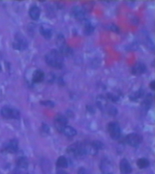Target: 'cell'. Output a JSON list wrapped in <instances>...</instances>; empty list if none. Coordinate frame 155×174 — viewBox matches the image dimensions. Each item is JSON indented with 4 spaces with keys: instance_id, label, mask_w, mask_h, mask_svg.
<instances>
[{
    "instance_id": "6da1fadb",
    "label": "cell",
    "mask_w": 155,
    "mask_h": 174,
    "mask_svg": "<svg viewBox=\"0 0 155 174\" xmlns=\"http://www.w3.org/2000/svg\"><path fill=\"white\" fill-rule=\"evenodd\" d=\"M45 61L51 68L61 69L64 65V56L59 50H51L46 54Z\"/></svg>"
},
{
    "instance_id": "7a4b0ae2",
    "label": "cell",
    "mask_w": 155,
    "mask_h": 174,
    "mask_svg": "<svg viewBox=\"0 0 155 174\" xmlns=\"http://www.w3.org/2000/svg\"><path fill=\"white\" fill-rule=\"evenodd\" d=\"M67 153L76 159H82L87 154L86 146L81 143H75L67 148Z\"/></svg>"
},
{
    "instance_id": "3957f363",
    "label": "cell",
    "mask_w": 155,
    "mask_h": 174,
    "mask_svg": "<svg viewBox=\"0 0 155 174\" xmlns=\"http://www.w3.org/2000/svg\"><path fill=\"white\" fill-rule=\"evenodd\" d=\"M1 114L3 118L7 119H19L20 117L19 111L17 109L5 106L1 109Z\"/></svg>"
},
{
    "instance_id": "277c9868",
    "label": "cell",
    "mask_w": 155,
    "mask_h": 174,
    "mask_svg": "<svg viewBox=\"0 0 155 174\" xmlns=\"http://www.w3.org/2000/svg\"><path fill=\"white\" fill-rule=\"evenodd\" d=\"M28 47L27 39L20 33H17L15 36V39L13 43V47L18 50H24Z\"/></svg>"
},
{
    "instance_id": "5b68a950",
    "label": "cell",
    "mask_w": 155,
    "mask_h": 174,
    "mask_svg": "<svg viewBox=\"0 0 155 174\" xmlns=\"http://www.w3.org/2000/svg\"><path fill=\"white\" fill-rule=\"evenodd\" d=\"M107 130L110 133V137L113 139L117 140L120 138L121 129L118 123L114 122L109 123L108 126H107Z\"/></svg>"
},
{
    "instance_id": "8992f818",
    "label": "cell",
    "mask_w": 155,
    "mask_h": 174,
    "mask_svg": "<svg viewBox=\"0 0 155 174\" xmlns=\"http://www.w3.org/2000/svg\"><path fill=\"white\" fill-rule=\"evenodd\" d=\"M143 138L140 135L136 133H130L126 136V142L132 147H137L141 144Z\"/></svg>"
},
{
    "instance_id": "52a82bcc",
    "label": "cell",
    "mask_w": 155,
    "mask_h": 174,
    "mask_svg": "<svg viewBox=\"0 0 155 174\" xmlns=\"http://www.w3.org/2000/svg\"><path fill=\"white\" fill-rule=\"evenodd\" d=\"M67 124V118L63 114H58L54 118V126L59 132H63L64 127Z\"/></svg>"
},
{
    "instance_id": "ba28073f",
    "label": "cell",
    "mask_w": 155,
    "mask_h": 174,
    "mask_svg": "<svg viewBox=\"0 0 155 174\" xmlns=\"http://www.w3.org/2000/svg\"><path fill=\"white\" fill-rule=\"evenodd\" d=\"M18 146H19V143H18V140L16 139H13L10 140L8 143L4 146V151L7 152H10V153H15V152H17L18 150Z\"/></svg>"
},
{
    "instance_id": "9c48e42d",
    "label": "cell",
    "mask_w": 155,
    "mask_h": 174,
    "mask_svg": "<svg viewBox=\"0 0 155 174\" xmlns=\"http://www.w3.org/2000/svg\"><path fill=\"white\" fill-rule=\"evenodd\" d=\"M71 13L74 17L78 20H83L85 18V12L81 6H74L71 10Z\"/></svg>"
},
{
    "instance_id": "30bf717a",
    "label": "cell",
    "mask_w": 155,
    "mask_h": 174,
    "mask_svg": "<svg viewBox=\"0 0 155 174\" xmlns=\"http://www.w3.org/2000/svg\"><path fill=\"white\" fill-rule=\"evenodd\" d=\"M119 169L122 174H130L132 172L131 165L127 159H123L119 163Z\"/></svg>"
},
{
    "instance_id": "8fae6325",
    "label": "cell",
    "mask_w": 155,
    "mask_h": 174,
    "mask_svg": "<svg viewBox=\"0 0 155 174\" xmlns=\"http://www.w3.org/2000/svg\"><path fill=\"white\" fill-rule=\"evenodd\" d=\"M146 70H147V67H146V65L144 64V63H142V62H137V63L132 68L131 72L132 74H134V75L139 76L144 74L146 71Z\"/></svg>"
},
{
    "instance_id": "7c38bea8",
    "label": "cell",
    "mask_w": 155,
    "mask_h": 174,
    "mask_svg": "<svg viewBox=\"0 0 155 174\" xmlns=\"http://www.w3.org/2000/svg\"><path fill=\"white\" fill-rule=\"evenodd\" d=\"M112 165L108 160H102L101 163V170L103 174H113L112 171Z\"/></svg>"
},
{
    "instance_id": "4fadbf2b",
    "label": "cell",
    "mask_w": 155,
    "mask_h": 174,
    "mask_svg": "<svg viewBox=\"0 0 155 174\" xmlns=\"http://www.w3.org/2000/svg\"><path fill=\"white\" fill-rule=\"evenodd\" d=\"M29 15L33 20H38L41 16V10L37 6H33L29 10Z\"/></svg>"
},
{
    "instance_id": "5bb4252c",
    "label": "cell",
    "mask_w": 155,
    "mask_h": 174,
    "mask_svg": "<svg viewBox=\"0 0 155 174\" xmlns=\"http://www.w3.org/2000/svg\"><path fill=\"white\" fill-rule=\"evenodd\" d=\"M45 74L41 70H36L33 74V81L34 83H41L44 80Z\"/></svg>"
},
{
    "instance_id": "9a60e30c",
    "label": "cell",
    "mask_w": 155,
    "mask_h": 174,
    "mask_svg": "<svg viewBox=\"0 0 155 174\" xmlns=\"http://www.w3.org/2000/svg\"><path fill=\"white\" fill-rule=\"evenodd\" d=\"M58 50L63 56H69L72 54V49L67 46L66 43L58 47Z\"/></svg>"
},
{
    "instance_id": "2e32d148",
    "label": "cell",
    "mask_w": 155,
    "mask_h": 174,
    "mask_svg": "<svg viewBox=\"0 0 155 174\" xmlns=\"http://www.w3.org/2000/svg\"><path fill=\"white\" fill-rule=\"evenodd\" d=\"M40 33L47 39H50L52 36V30L50 28L45 27L44 26H41L40 27Z\"/></svg>"
},
{
    "instance_id": "e0dca14e",
    "label": "cell",
    "mask_w": 155,
    "mask_h": 174,
    "mask_svg": "<svg viewBox=\"0 0 155 174\" xmlns=\"http://www.w3.org/2000/svg\"><path fill=\"white\" fill-rule=\"evenodd\" d=\"M63 133L67 137H73L77 135V131L76 129H74L71 126H66L65 127H64V130H63Z\"/></svg>"
},
{
    "instance_id": "ac0fdd59",
    "label": "cell",
    "mask_w": 155,
    "mask_h": 174,
    "mask_svg": "<svg viewBox=\"0 0 155 174\" xmlns=\"http://www.w3.org/2000/svg\"><path fill=\"white\" fill-rule=\"evenodd\" d=\"M16 164H17L18 167L20 169H27L29 166V161L27 157L22 156L18 159Z\"/></svg>"
},
{
    "instance_id": "d6986e66",
    "label": "cell",
    "mask_w": 155,
    "mask_h": 174,
    "mask_svg": "<svg viewBox=\"0 0 155 174\" xmlns=\"http://www.w3.org/2000/svg\"><path fill=\"white\" fill-rule=\"evenodd\" d=\"M136 165L140 169H146L150 166V162L146 158H141L139 159L136 162Z\"/></svg>"
},
{
    "instance_id": "ffe728a7",
    "label": "cell",
    "mask_w": 155,
    "mask_h": 174,
    "mask_svg": "<svg viewBox=\"0 0 155 174\" xmlns=\"http://www.w3.org/2000/svg\"><path fill=\"white\" fill-rule=\"evenodd\" d=\"M56 165L58 168H67L68 166V162L64 156H60L57 160Z\"/></svg>"
},
{
    "instance_id": "44dd1931",
    "label": "cell",
    "mask_w": 155,
    "mask_h": 174,
    "mask_svg": "<svg viewBox=\"0 0 155 174\" xmlns=\"http://www.w3.org/2000/svg\"><path fill=\"white\" fill-rule=\"evenodd\" d=\"M94 27H93V25H92L91 23L89 22H86L85 24V27H84V33H85V35H86V36H89V35L93 34V32H94Z\"/></svg>"
},
{
    "instance_id": "7402d4cb",
    "label": "cell",
    "mask_w": 155,
    "mask_h": 174,
    "mask_svg": "<svg viewBox=\"0 0 155 174\" xmlns=\"http://www.w3.org/2000/svg\"><path fill=\"white\" fill-rule=\"evenodd\" d=\"M96 104H97L98 107L100 108L101 110H104L106 108L108 105H107V101L105 97H98L97 100H96Z\"/></svg>"
},
{
    "instance_id": "603a6c76",
    "label": "cell",
    "mask_w": 155,
    "mask_h": 174,
    "mask_svg": "<svg viewBox=\"0 0 155 174\" xmlns=\"http://www.w3.org/2000/svg\"><path fill=\"white\" fill-rule=\"evenodd\" d=\"M152 99L151 97H150V96H147V97H146L145 100L142 103V108H144L145 111H147V110L150 108V105H151V103H152Z\"/></svg>"
},
{
    "instance_id": "cb8c5ba5",
    "label": "cell",
    "mask_w": 155,
    "mask_h": 174,
    "mask_svg": "<svg viewBox=\"0 0 155 174\" xmlns=\"http://www.w3.org/2000/svg\"><path fill=\"white\" fill-rule=\"evenodd\" d=\"M91 146H92V147H93V149L96 151L102 149L104 147L103 143L100 141H97V140H96V141H93V143H91Z\"/></svg>"
},
{
    "instance_id": "d4e9b609",
    "label": "cell",
    "mask_w": 155,
    "mask_h": 174,
    "mask_svg": "<svg viewBox=\"0 0 155 174\" xmlns=\"http://www.w3.org/2000/svg\"><path fill=\"white\" fill-rule=\"evenodd\" d=\"M107 107H108L107 108H108V113H109V114H111V115H113V116L116 115L118 111H117V109H116V107L113 106V105H109V106H107Z\"/></svg>"
},
{
    "instance_id": "484cf974",
    "label": "cell",
    "mask_w": 155,
    "mask_h": 174,
    "mask_svg": "<svg viewBox=\"0 0 155 174\" xmlns=\"http://www.w3.org/2000/svg\"><path fill=\"white\" fill-rule=\"evenodd\" d=\"M143 94H144V92H143L142 91H138L137 92H136V93H134V94H133V97H130L131 98V100L132 101H136V100H137L138 98H140V97H141L143 96ZM131 96V97H132Z\"/></svg>"
},
{
    "instance_id": "4316f807",
    "label": "cell",
    "mask_w": 155,
    "mask_h": 174,
    "mask_svg": "<svg viewBox=\"0 0 155 174\" xmlns=\"http://www.w3.org/2000/svg\"><path fill=\"white\" fill-rule=\"evenodd\" d=\"M41 104L44 105V106L50 107V108H53V107L54 106V103L52 102L51 101H45V102H41Z\"/></svg>"
},
{
    "instance_id": "83f0119b",
    "label": "cell",
    "mask_w": 155,
    "mask_h": 174,
    "mask_svg": "<svg viewBox=\"0 0 155 174\" xmlns=\"http://www.w3.org/2000/svg\"><path fill=\"white\" fill-rule=\"evenodd\" d=\"M107 96H108V98L113 102H116L118 101V99H119V97H118L117 96L114 95V94H113L112 93H109Z\"/></svg>"
},
{
    "instance_id": "f1b7e54d",
    "label": "cell",
    "mask_w": 155,
    "mask_h": 174,
    "mask_svg": "<svg viewBox=\"0 0 155 174\" xmlns=\"http://www.w3.org/2000/svg\"><path fill=\"white\" fill-rule=\"evenodd\" d=\"M42 130L44 131V132H46V133H49V132H50V127H49L47 124H43Z\"/></svg>"
},
{
    "instance_id": "f546056e",
    "label": "cell",
    "mask_w": 155,
    "mask_h": 174,
    "mask_svg": "<svg viewBox=\"0 0 155 174\" xmlns=\"http://www.w3.org/2000/svg\"><path fill=\"white\" fill-rule=\"evenodd\" d=\"M78 174H88V171L85 169L84 167H81L80 169L78 170Z\"/></svg>"
},
{
    "instance_id": "4dcf8cb0",
    "label": "cell",
    "mask_w": 155,
    "mask_h": 174,
    "mask_svg": "<svg viewBox=\"0 0 155 174\" xmlns=\"http://www.w3.org/2000/svg\"><path fill=\"white\" fill-rule=\"evenodd\" d=\"M110 30H113V32H116V33H119V29L118 28L117 26H116V25L110 26Z\"/></svg>"
},
{
    "instance_id": "1f68e13d",
    "label": "cell",
    "mask_w": 155,
    "mask_h": 174,
    "mask_svg": "<svg viewBox=\"0 0 155 174\" xmlns=\"http://www.w3.org/2000/svg\"><path fill=\"white\" fill-rule=\"evenodd\" d=\"M57 174H68V172H66V171L64 170L59 169V170H58V172H57Z\"/></svg>"
},
{
    "instance_id": "d6a6232c",
    "label": "cell",
    "mask_w": 155,
    "mask_h": 174,
    "mask_svg": "<svg viewBox=\"0 0 155 174\" xmlns=\"http://www.w3.org/2000/svg\"><path fill=\"white\" fill-rule=\"evenodd\" d=\"M154 85H155V81H152L151 83H150V88H151L152 90H154V89H155Z\"/></svg>"
},
{
    "instance_id": "836d02e7",
    "label": "cell",
    "mask_w": 155,
    "mask_h": 174,
    "mask_svg": "<svg viewBox=\"0 0 155 174\" xmlns=\"http://www.w3.org/2000/svg\"><path fill=\"white\" fill-rule=\"evenodd\" d=\"M13 174H19V172H17V171H16V172H14Z\"/></svg>"
},
{
    "instance_id": "e575fe53",
    "label": "cell",
    "mask_w": 155,
    "mask_h": 174,
    "mask_svg": "<svg viewBox=\"0 0 155 174\" xmlns=\"http://www.w3.org/2000/svg\"><path fill=\"white\" fill-rule=\"evenodd\" d=\"M1 70H2V67H1V65H0V72H1Z\"/></svg>"
}]
</instances>
